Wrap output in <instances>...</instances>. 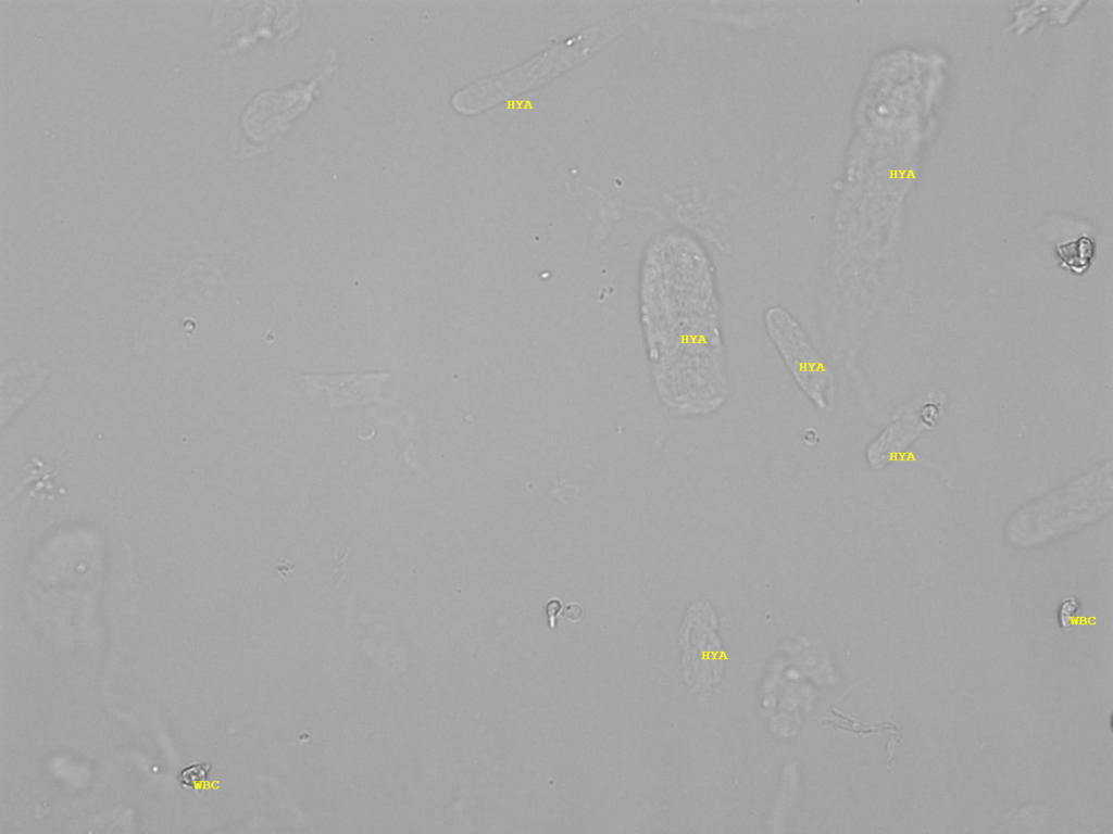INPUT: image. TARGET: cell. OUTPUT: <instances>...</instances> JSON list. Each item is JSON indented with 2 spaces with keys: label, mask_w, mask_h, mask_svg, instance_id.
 I'll use <instances>...</instances> for the list:
<instances>
[{
  "label": "cell",
  "mask_w": 1113,
  "mask_h": 834,
  "mask_svg": "<svg viewBox=\"0 0 1113 834\" xmlns=\"http://www.w3.org/2000/svg\"><path fill=\"white\" fill-rule=\"evenodd\" d=\"M828 709H829V711L833 713V716L835 718L824 719L822 723H823L824 726H828V728H831V729H840V730H845V731H851V732H854V733L867 734V733L885 731L886 729L889 730L890 728H895V724L887 723V722L863 726V725L859 724L855 720L851 719L847 715L841 713L840 711H838L834 707H830Z\"/></svg>",
  "instance_id": "obj_7"
},
{
  "label": "cell",
  "mask_w": 1113,
  "mask_h": 834,
  "mask_svg": "<svg viewBox=\"0 0 1113 834\" xmlns=\"http://www.w3.org/2000/svg\"><path fill=\"white\" fill-rule=\"evenodd\" d=\"M1095 242L1088 237H1081L1072 242L1056 247V254L1061 265L1075 274L1085 273L1095 257Z\"/></svg>",
  "instance_id": "obj_6"
},
{
  "label": "cell",
  "mask_w": 1113,
  "mask_h": 834,
  "mask_svg": "<svg viewBox=\"0 0 1113 834\" xmlns=\"http://www.w3.org/2000/svg\"><path fill=\"white\" fill-rule=\"evenodd\" d=\"M335 68L336 62L326 66L325 72L310 83H299L255 97L241 118V128L246 136L261 142L285 131L289 123L309 106L317 85Z\"/></svg>",
  "instance_id": "obj_4"
},
{
  "label": "cell",
  "mask_w": 1113,
  "mask_h": 834,
  "mask_svg": "<svg viewBox=\"0 0 1113 834\" xmlns=\"http://www.w3.org/2000/svg\"><path fill=\"white\" fill-rule=\"evenodd\" d=\"M635 16L636 11H628L605 20L508 72L473 83L452 96L451 106L460 114L473 115L536 88L601 49Z\"/></svg>",
  "instance_id": "obj_1"
},
{
  "label": "cell",
  "mask_w": 1113,
  "mask_h": 834,
  "mask_svg": "<svg viewBox=\"0 0 1113 834\" xmlns=\"http://www.w3.org/2000/svg\"><path fill=\"white\" fill-rule=\"evenodd\" d=\"M389 377L387 371H374L301 376L300 379L309 392H324L333 406H339L375 397Z\"/></svg>",
  "instance_id": "obj_5"
},
{
  "label": "cell",
  "mask_w": 1113,
  "mask_h": 834,
  "mask_svg": "<svg viewBox=\"0 0 1113 834\" xmlns=\"http://www.w3.org/2000/svg\"><path fill=\"white\" fill-rule=\"evenodd\" d=\"M350 552L347 545L340 546L336 553V561L334 567V581L339 583L345 574V560Z\"/></svg>",
  "instance_id": "obj_9"
},
{
  "label": "cell",
  "mask_w": 1113,
  "mask_h": 834,
  "mask_svg": "<svg viewBox=\"0 0 1113 834\" xmlns=\"http://www.w3.org/2000/svg\"><path fill=\"white\" fill-rule=\"evenodd\" d=\"M717 615L709 603H695L679 628L681 671L685 684L703 694L721 682L726 656L717 633Z\"/></svg>",
  "instance_id": "obj_3"
},
{
  "label": "cell",
  "mask_w": 1113,
  "mask_h": 834,
  "mask_svg": "<svg viewBox=\"0 0 1113 834\" xmlns=\"http://www.w3.org/2000/svg\"><path fill=\"white\" fill-rule=\"evenodd\" d=\"M765 331L793 381L821 410L831 407L835 376L798 319L785 307L770 306L763 315Z\"/></svg>",
  "instance_id": "obj_2"
},
{
  "label": "cell",
  "mask_w": 1113,
  "mask_h": 834,
  "mask_svg": "<svg viewBox=\"0 0 1113 834\" xmlns=\"http://www.w3.org/2000/svg\"><path fill=\"white\" fill-rule=\"evenodd\" d=\"M1081 610L1080 602L1073 596L1065 597L1058 607V622L1063 631H1071Z\"/></svg>",
  "instance_id": "obj_8"
}]
</instances>
